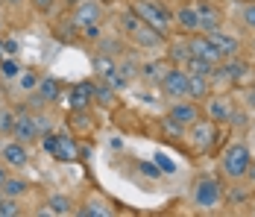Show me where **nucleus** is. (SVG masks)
I'll list each match as a JSON object with an SVG mask.
<instances>
[{"instance_id":"aec40b11","label":"nucleus","mask_w":255,"mask_h":217,"mask_svg":"<svg viewBox=\"0 0 255 217\" xmlns=\"http://www.w3.org/2000/svg\"><path fill=\"white\" fill-rule=\"evenodd\" d=\"M47 206H50V215H71V212H74V209H71L74 203H71L68 197H62V194L50 197V200H47Z\"/></svg>"},{"instance_id":"4468645a","label":"nucleus","mask_w":255,"mask_h":217,"mask_svg":"<svg viewBox=\"0 0 255 217\" xmlns=\"http://www.w3.org/2000/svg\"><path fill=\"white\" fill-rule=\"evenodd\" d=\"M91 82H79L71 88V97H68V103H71V109L74 112H85L88 106H91Z\"/></svg>"},{"instance_id":"9d476101","label":"nucleus","mask_w":255,"mask_h":217,"mask_svg":"<svg viewBox=\"0 0 255 217\" xmlns=\"http://www.w3.org/2000/svg\"><path fill=\"white\" fill-rule=\"evenodd\" d=\"M50 156H53V159H59V162H77V159H79V147H77V141H74L71 135L59 132Z\"/></svg>"},{"instance_id":"f3484780","label":"nucleus","mask_w":255,"mask_h":217,"mask_svg":"<svg viewBox=\"0 0 255 217\" xmlns=\"http://www.w3.org/2000/svg\"><path fill=\"white\" fill-rule=\"evenodd\" d=\"M188 97L191 100H208V76H197V73H188Z\"/></svg>"},{"instance_id":"f03ea898","label":"nucleus","mask_w":255,"mask_h":217,"mask_svg":"<svg viewBox=\"0 0 255 217\" xmlns=\"http://www.w3.org/2000/svg\"><path fill=\"white\" fill-rule=\"evenodd\" d=\"M129 9L135 12V18H138V21H144L147 26H153V29H158V32H167L170 18H173L161 3H153V0H132V3H129Z\"/></svg>"},{"instance_id":"c85d7f7f","label":"nucleus","mask_w":255,"mask_h":217,"mask_svg":"<svg viewBox=\"0 0 255 217\" xmlns=\"http://www.w3.org/2000/svg\"><path fill=\"white\" fill-rule=\"evenodd\" d=\"M155 165H158V170H164V173H173V170H176V165H173L164 153H155Z\"/></svg>"},{"instance_id":"f8f14e48","label":"nucleus","mask_w":255,"mask_h":217,"mask_svg":"<svg viewBox=\"0 0 255 217\" xmlns=\"http://www.w3.org/2000/svg\"><path fill=\"white\" fill-rule=\"evenodd\" d=\"M132 38H135L138 47H158L164 41V32H158L153 26H147L144 21H138V26L132 29Z\"/></svg>"},{"instance_id":"6ab92c4d","label":"nucleus","mask_w":255,"mask_h":217,"mask_svg":"<svg viewBox=\"0 0 255 217\" xmlns=\"http://www.w3.org/2000/svg\"><path fill=\"white\" fill-rule=\"evenodd\" d=\"M59 94H62V88H59V82H56V79H38V97H41L44 103L59 100Z\"/></svg>"},{"instance_id":"7ed1b4c3","label":"nucleus","mask_w":255,"mask_h":217,"mask_svg":"<svg viewBox=\"0 0 255 217\" xmlns=\"http://www.w3.org/2000/svg\"><path fill=\"white\" fill-rule=\"evenodd\" d=\"M223 203V188L214 176H200L194 185V206L203 212H214Z\"/></svg>"},{"instance_id":"72a5a7b5","label":"nucleus","mask_w":255,"mask_h":217,"mask_svg":"<svg viewBox=\"0 0 255 217\" xmlns=\"http://www.w3.org/2000/svg\"><path fill=\"white\" fill-rule=\"evenodd\" d=\"M3 50H6V53H15V50H18V44H15L12 38H3Z\"/></svg>"},{"instance_id":"b1692460","label":"nucleus","mask_w":255,"mask_h":217,"mask_svg":"<svg viewBox=\"0 0 255 217\" xmlns=\"http://www.w3.org/2000/svg\"><path fill=\"white\" fill-rule=\"evenodd\" d=\"M161 129H164V135H167V138H173V141H179V138L185 135V126H182V123H176L170 115L161 121Z\"/></svg>"},{"instance_id":"2eb2a0df","label":"nucleus","mask_w":255,"mask_h":217,"mask_svg":"<svg viewBox=\"0 0 255 217\" xmlns=\"http://www.w3.org/2000/svg\"><path fill=\"white\" fill-rule=\"evenodd\" d=\"M3 162L12 165V168H24L26 162H29V156H26V144H21V141L6 144L3 147Z\"/></svg>"},{"instance_id":"473e14b6","label":"nucleus","mask_w":255,"mask_h":217,"mask_svg":"<svg viewBox=\"0 0 255 217\" xmlns=\"http://www.w3.org/2000/svg\"><path fill=\"white\" fill-rule=\"evenodd\" d=\"M12 123H15V118L9 112H0V132H9L12 135Z\"/></svg>"},{"instance_id":"6e6552de","label":"nucleus","mask_w":255,"mask_h":217,"mask_svg":"<svg viewBox=\"0 0 255 217\" xmlns=\"http://www.w3.org/2000/svg\"><path fill=\"white\" fill-rule=\"evenodd\" d=\"M188 47H191V56H197V59H205L208 65H223V56H220V50L211 44V38L208 35H194L191 41H188Z\"/></svg>"},{"instance_id":"412c9836","label":"nucleus","mask_w":255,"mask_h":217,"mask_svg":"<svg viewBox=\"0 0 255 217\" xmlns=\"http://www.w3.org/2000/svg\"><path fill=\"white\" fill-rule=\"evenodd\" d=\"M185 68H188V73H197V76H211V71H214V65H208L205 59H197V56H191L185 62Z\"/></svg>"},{"instance_id":"ea45409f","label":"nucleus","mask_w":255,"mask_h":217,"mask_svg":"<svg viewBox=\"0 0 255 217\" xmlns=\"http://www.w3.org/2000/svg\"><path fill=\"white\" fill-rule=\"evenodd\" d=\"M253 47H255V44H253Z\"/></svg>"},{"instance_id":"cd10ccee","label":"nucleus","mask_w":255,"mask_h":217,"mask_svg":"<svg viewBox=\"0 0 255 217\" xmlns=\"http://www.w3.org/2000/svg\"><path fill=\"white\" fill-rule=\"evenodd\" d=\"M79 215H82V217H109L112 212H109V209H100V206H94V203H91V206H88V209H82Z\"/></svg>"},{"instance_id":"c756f323","label":"nucleus","mask_w":255,"mask_h":217,"mask_svg":"<svg viewBox=\"0 0 255 217\" xmlns=\"http://www.w3.org/2000/svg\"><path fill=\"white\" fill-rule=\"evenodd\" d=\"M0 71H3V76H18V62L15 59H3L0 62Z\"/></svg>"},{"instance_id":"58836bf2","label":"nucleus","mask_w":255,"mask_h":217,"mask_svg":"<svg viewBox=\"0 0 255 217\" xmlns=\"http://www.w3.org/2000/svg\"><path fill=\"white\" fill-rule=\"evenodd\" d=\"M100 3H103V6H106V3H115V0H100Z\"/></svg>"},{"instance_id":"f704fd0d","label":"nucleus","mask_w":255,"mask_h":217,"mask_svg":"<svg viewBox=\"0 0 255 217\" xmlns=\"http://www.w3.org/2000/svg\"><path fill=\"white\" fill-rule=\"evenodd\" d=\"M3 182H6V168L0 165V188H3Z\"/></svg>"},{"instance_id":"9b49d317","label":"nucleus","mask_w":255,"mask_h":217,"mask_svg":"<svg viewBox=\"0 0 255 217\" xmlns=\"http://www.w3.org/2000/svg\"><path fill=\"white\" fill-rule=\"evenodd\" d=\"M205 112H208V121H214V123H229L232 115H235V106H232L226 97H211Z\"/></svg>"},{"instance_id":"e433bc0d","label":"nucleus","mask_w":255,"mask_h":217,"mask_svg":"<svg viewBox=\"0 0 255 217\" xmlns=\"http://www.w3.org/2000/svg\"><path fill=\"white\" fill-rule=\"evenodd\" d=\"M3 53H6V50H3V41H0V62H3Z\"/></svg>"},{"instance_id":"a211bd4d","label":"nucleus","mask_w":255,"mask_h":217,"mask_svg":"<svg viewBox=\"0 0 255 217\" xmlns=\"http://www.w3.org/2000/svg\"><path fill=\"white\" fill-rule=\"evenodd\" d=\"M197 15H200V29H203L205 35L214 32V29H220V12H217V9H211V6H200Z\"/></svg>"},{"instance_id":"4c0bfd02","label":"nucleus","mask_w":255,"mask_h":217,"mask_svg":"<svg viewBox=\"0 0 255 217\" xmlns=\"http://www.w3.org/2000/svg\"><path fill=\"white\" fill-rule=\"evenodd\" d=\"M65 3H68V6H77L79 0H65Z\"/></svg>"},{"instance_id":"0eeeda50","label":"nucleus","mask_w":255,"mask_h":217,"mask_svg":"<svg viewBox=\"0 0 255 217\" xmlns=\"http://www.w3.org/2000/svg\"><path fill=\"white\" fill-rule=\"evenodd\" d=\"M12 135H15V141H21V144H32V141H38V138H41V135H38V129H35V118H32L29 112H24V109L15 115Z\"/></svg>"},{"instance_id":"393cba45","label":"nucleus","mask_w":255,"mask_h":217,"mask_svg":"<svg viewBox=\"0 0 255 217\" xmlns=\"http://www.w3.org/2000/svg\"><path fill=\"white\" fill-rule=\"evenodd\" d=\"M15 215H18L15 197H6V194L0 191V217H15Z\"/></svg>"},{"instance_id":"39448f33","label":"nucleus","mask_w":255,"mask_h":217,"mask_svg":"<svg viewBox=\"0 0 255 217\" xmlns=\"http://www.w3.org/2000/svg\"><path fill=\"white\" fill-rule=\"evenodd\" d=\"M158 82H161V91L170 97V100H182V97H188V71H182V68L164 71V76H161Z\"/></svg>"},{"instance_id":"423d86ee","label":"nucleus","mask_w":255,"mask_h":217,"mask_svg":"<svg viewBox=\"0 0 255 217\" xmlns=\"http://www.w3.org/2000/svg\"><path fill=\"white\" fill-rule=\"evenodd\" d=\"M170 118L188 129V126H194V123L203 118V109L197 106V100H191V97H182V100H176V103L170 106Z\"/></svg>"},{"instance_id":"f257e3e1","label":"nucleus","mask_w":255,"mask_h":217,"mask_svg":"<svg viewBox=\"0 0 255 217\" xmlns=\"http://www.w3.org/2000/svg\"><path fill=\"white\" fill-rule=\"evenodd\" d=\"M253 168V156H250V147L247 144H229L223 150V159H220V170H223V176H229V179H244L247 173Z\"/></svg>"},{"instance_id":"dca6fc26","label":"nucleus","mask_w":255,"mask_h":217,"mask_svg":"<svg viewBox=\"0 0 255 217\" xmlns=\"http://www.w3.org/2000/svg\"><path fill=\"white\" fill-rule=\"evenodd\" d=\"M176 21L185 32H200V15L194 6H179L176 9Z\"/></svg>"},{"instance_id":"a878e982","label":"nucleus","mask_w":255,"mask_h":217,"mask_svg":"<svg viewBox=\"0 0 255 217\" xmlns=\"http://www.w3.org/2000/svg\"><path fill=\"white\" fill-rule=\"evenodd\" d=\"M91 97H97L103 106H109L112 100H115V94H112V85H103V82H97V85H91Z\"/></svg>"},{"instance_id":"bb28decb","label":"nucleus","mask_w":255,"mask_h":217,"mask_svg":"<svg viewBox=\"0 0 255 217\" xmlns=\"http://www.w3.org/2000/svg\"><path fill=\"white\" fill-rule=\"evenodd\" d=\"M241 18H244V24L255 32V0H253V3H247V6L241 9Z\"/></svg>"},{"instance_id":"ddd939ff","label":"nucleus","mask_w":255,"mask_h":217,"mask_svg":"<svg viewBox=\"0 0 255 217\" xmlns=\"http://www.w3.org/2000/svg\"><path fill=\"white\" fill-rule=\"evenodd\" d=\"M208 38H211V44L220 50V56L223 59H229V56H238V50H241V41L235 38V35H226V32H220V29H214V32H208Z\"/></svg>"},{"instance_id":"5701e85b","label":"nucleus","mask_w":255,"mask_h":217,"mask_svg":"<svg viewBox=\"0 0 255 217\" xmlns=\"http://www.w3.org/2000/svg\"><path fill=\"white\" fill-rule=\"evenodd\" d=\"M0 191L6 194V197H21V194L26 191V182L24 179H18V176H6V182H3Z\"/></svg>"},{"instance_id":"7c9ffc66","label":"nucleus","mask_w":255,"mask_h":217,"mask_svg":"<svg viewBox=\"0 0 255 217\" xmlns=\"http://www.w3.org/2000/svg\"><path fill=\"white\" fill-rule=\"evenodd\" d=\"M35 85H38V76H35L32 71L21 73V88H26V91H29V88H35Z\"/></svg>"},{"instance_id":"2f4dec72","label":"nucleus","mask_w":255,"mask_h":217,"mask_svg":"<svg viewBox=\"0 0 255 217\" xmlns=\"http://www.w3.org/2000/svg\"><path fill=\"white\" fill-rule=\"evenodd\" d=\"M53 6H56V0H32V9H35V12H41V15L53 12Z\"/></svg>"},{"instance_id":"4be33fe9","label":"nucleus","mask_w":255,"mask_h":217,"mask_svg":"<svg viewBox=\"0 0 255 217\" xmlns=\"http://www.w3.org/2000/svg\"><path fill=\"white\" fill-rule=\"evenodd\" d=\"M167 56H170V62H173V65H185V62L191 59V47H188V41H176V44L170 47Z\"/></svg>"},{"instance_id":"c9c22d12","label":"nucleus","mask_w":255,"mask_h":217,"mask_svg":"<svg viewBox=\"0 0 255 217\" xmlns=\"http://www.w3.org/2000/svg\"><path fill=\"white\" fill-rule=\"evenodd\" d=\"M6 3H12V6H18V3H24V0H6Z\"/></svg>"},{"instance_id":"20e7f679","label":"nucleus","mask_w":255,"mask_h":217,"mask_svg":"<svg viewBox=\"0 0 255 217\" xmlns=\"http://www.w3.org/2000/svg\"><path fill=\"white\" fill-rule=\"evenodd\" d=\"M71 21L77 29H85V26H97L103 21V3L100 0H79L71 12Z\"/></svg>"},{"instance_id":"1a4fd4ad","label":"nucleus","mask_w":255,"mask_h":217,"mask_svg":"<svg viewBox=\"0 0 255 217\" xmlns=\"http://www.w3.org/2000/svg\"><path fill=\"white\" fill-rule=\"evenodd\" d=\"M191 129H194L191 141L197 144V150H200V153H208V150L214 147V138H217V123L214 121H203V118H200Z\"/></svg>"}]
</instances>
